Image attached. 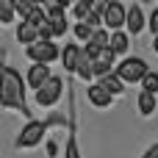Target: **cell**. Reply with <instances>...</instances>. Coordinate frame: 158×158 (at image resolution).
Listing matches in <instances>:
<instances>
[{
	"mask_svg": "<svg viewBox=\"0 0 158 158\" xmlns=\"http://www.w3.org/2000/svg\"><path fill=\"white\" fill-rule=\"evenodd\" d=\"M25 19H28V22H31V25H36V28H39V25H42V22H44V19H47V14H44V11H42V8H39V6H33V8H31V11H28V17H25Z\"/></svg>",
	"mask_w": 158,
	"mask_h": 158,
	"instance_id": "cell-18",
	"label": "cell"
},
{
	"mask_svg": "<svg viewBox=\"0 0 158 158\" xmlns=\"http://www.w3.org/2000/svg\"><path fill=\"white\" fill-rule=\"evenodd\" d=\"M142 158H158V144H156V147H150V150H147Z\"/></svg>",
	"mask_w": 158,
	"mask_h": 158,
	"instance_id": "cell-25",
	"label": "cell"
},
{
	"mask_svg": "<svg viewBox=\"0 0 158 158\" xmlns=\"http://www.w3.org/2000/svg\"><path fill=\"white\" fill-rule=\"evenodd\" d=\"M139 108H142V114H153L156 111V97L150 92H142L139 94Z\"/></svg>",
	"mask_w": 158,
	"mask_h": 158,
	"instance_id": "cell-15",
	"label": "cell"
},
{
	"mask_svg": "<svg viewBox=\"0 0 158 158\" xmlns=\"http://www.w3.org/2000/svg\"><path fill=\"white\" fill-rule=\"evenodd\" d=\"M75 72H78L83 81H86V78H92V75H94V58H89V56L81 50V61H78V69H75Z\"/></svg>",
	"mask_w": 158,
	"mask_h": 158,
	"instance_id": "cell-14",
	"label": "cell"
},
{
	"mask_svg": "<svg viewBox=\"0 0 158 158\" xmlns=\"http://www.w3.org/2000/svg\"><path fill=\"white\" fill-rule=\"evenodd\" d=\"M67 158H81V156H78V144H75V142H69V147H67Z\"/></svg>",
	"mask_w": 158,
	"mask_h": 158,
	"instance_id": "cell-24",
	"label": "cell"
},
{
	"mask_svg": "<svg viewBox=\"0 0 158 158\" xmlns=\"http://www.w3.org/2000/svg\"><path fill=\"white\" fill-rule=\"evenodd\" d=\"M31 3H36V6H42V3H39V0H31Z\"/></svg>",
	"mask_w": 158,
	"mask_h": 158,
	"instance_id": "cell-28",
	"label": "cell"
},
{
	"mask_svg": "<svg viewBox=\"0 0 158 158\" xmlns=\"http://www.w3.org/2000/svg\"><path fill=\"white\" fill-rule=\"evenodd\" d=\"M108 47L114 50V53H125L128 47H131V39L125 36V31H114V33H108Z\"/></svg>",
	"mask_w": 158,
	"mask_h": 158,
	"instance_id": "cell-12",
	"label": "cell"
},
{
	"mask_svg": "<svg viewBox=\"0 0 158 158\" xmlns=\"http://www.w3.org/2000/svg\"><path fill=\"white\" fill-rule=\"evenodd\" d=\"M36 39H39L36 25H31L28 19H22V22L17 25V42H22V44H33Z\"/></svg>",
	"mask_w": 158,
	"mask_h": 158,
	"instance_id": "cell-10",
	"label": "cell"
},
{
	"mask_svg": "<svg viewBox=\"0 0 158 158\" xmlns=\"http://www.w3.org/2000/svg\"><path fill=\"white\" fill-rule=\"evenodd\" d=\"M78 61H81V47H78V44H67V47L61 50V64H64V69L75 72V69H78Z\"/></svg>",
	"mask_w": 158,
	"mask_h": 158,
	"instance_id": "cell-7",
	"label": "cell"
},
{
	"mask_svg": "<svg viewBox=\"0 0 158 158\" xmlns=\"http://www.w3.org/2000/svg\"><path fill=\"white\" fill-rule=\"evenodd\" d=\"M44 122H31V125H25V131L19 133V139H17V147H33L42 136H44Z\"/></svg>",
	"mask_w": 158,
	"mask_h": 158,
	"instance_id": "cell-6",
	"label": "cell"
},
{
	"mask_svg": "<svg viewBox=\"0 0 158 158\" xmlns=\"http://www.w3.org/2000/svg\"><path fill=\"white\" fill-rule=\"evenodd\" d=\"M89 100L94 103V106H100V108H106L108 103H111V92L103 86V83H94L92 89H89Z\"/></svg>",
	"mask_w": 158,
	"mask_h": 158,
	"instance_id": "cell-11",
	"label": "cell"
},
{
	"mask_svg": "<svg viewBox=\"0 0 158 158\" xmlns=\"http://www.w3.org/2000/svg\"><path fill=\"white\" fill-rule=\"evenodd\" d=\"M125 25H128L131 33H139V31L144 28V14H142L139 6H131V8H128V14H125Z\"/></svg>",
	"mask_w": 158,
	"mask_h": 158,
	"instance_id": "cell-9",
	"label": "cell"
},
{
	"mask_svg": "<svg viewBox=\"0 0 158 158\" xmlns=\"http://www.w3.org/2000/svg\"><path fill=\"white\" fill-rule=\"evenodd\" d=\"M89 44H94V47H100V50H103V47H108V33H106L103 28H94V31H92Z\"/></svg>",
	"mask_w": 158,
	"mask_h": 158,
	"instance_id": "cell-16",
	"label": "cell"
},
{
	"mask_svg": "<svg viewBox=\"0 0 158 158\" xmlns=\"http://www.w3.org/2000/svg\"><path fill=\"white\" fill-rule=\"evenodd\" d=\"M47 78H50L47 64H33V67L28 69V86H31V89H39V86H42Z\"/></svg>",
	"mask_w": 158,
	"mask_h": 158,
	"instance_id": "cell-8",
	"label": "cell"
},
{
	"mask_svg": "<svg viewBox=\"0 0 158 158\" xmlns=\"http://www.w3.org/2000/svg\"><path fill=\"white\" fill-rule=\"evenodd\" d=\"M139 83H142V89L150 92V94H156V92H158V75H156V72H147Z\"/></svg>",
	"mask_w": 158,
	"mask_h": 158,
	"instance_id": "cell-17",
	"label": "cell"
},
{
	"mask_svg": "<svg viewBox=\"0 0 158 158\" xmlns=\"http://www.w3.org/2000/svg\"><path fill=\"white\" fill-rule=\"evenodd\" d=\"M100 83H103V86H106L111 94H122V92H125V81H122L117 72H108V75H103V78H100Z\"/></svg>",
	"mask_w": 158,
	"mask_h": 158,
	"instance_id": "cell-13",
	"label": "cell"
},
{
	"mask_svg": "<svg viewBox=\"0 0 158 158\" xmlns=\"http://www.w3.org/2000/svg\"><path fill=\"white\" fill-rule=\"evenodd\" d=\"M117 75L125 81V83H136L147 75V64L142 58H125L119 67H117Z\"/></svg>",
	"mask_w": 158,
	"mask_h": 158,
	"instance_id": "cell-3",
	"label": "cell"
},
{
	"mask_svg": "<svg viewBox=\"0 0 158 158\" xmlns=\"http://www.w3.org/2000/svg\"><path fill=\"white\" fill-rule=\"evenodd\" d=\"M150 31H153V33H158V8L150 14Z\"/></svg>",
	"mask_w": 158,
	"mask_h": 158,
	"instance_id": "cell-23",
	"label": "cell"
},
{
	"mask_svg": "<svg viewBox=\"0 0 158 158\" xmlns=\"http://www.w3.org/2000/svg\"><path fill=\"white\" fill-rule=\"evenodd\" d=\"M0 103L8 106V108H19L28 114L25 108V97H22V78L17 75V69L6 67L0 72Z\"/></svg>",
	"mask_w": 158,
	"mask_h": 158,
	"instance_id": "cell-1",
	"label": "cell"
},
{
	"mask_svg": "<svg viewBox=\"0 0 158 158\" xmlns=\"http://www.w3.org/2000/svg\"><path fill=\"white\" fill-rule=\"evenodd\" d=\"M72 14L78 17V22H83V19H86V14H89V6H86L83 0H75V6H72Z\"/></svg>",
	"mask_w": 158,
	"mask_h": 158,
	"instance_id": "cell-20",
	"label": "cell"
},
{
	"mask_svg": "<svg viewBox=\"0 0 158 158\" xmlns=\"http://www.w3.org/2000/svg\"><path fill=\"white\" fill-rule=\"evenodd\" d=\"M153 47H156V50H158V33H156V42H153Z\"/></svg>",
	"mask_w": 158,
	"mask_h": 158,
	"instance_id": "cell-27",
	"label": "cell"
},
{
	"mask_svg": "<svg viewBox=\"0 0 158 158\" xmlns=\"http://www.w3.org/2000/svg\"><path fill=\"white\" fill-rule=\"evenodd\" d=\"M69 3H72V0H56V6H61V8H64V6H69Z\"/></svg>",
	"mask_w": 158,
	"mask_h": 158,
	"instance_id": "cell-26",
	"label": "cell"
},
{
	"mask_svg": "<svg viewBox=\"0 0 158 158\" xmlns=\"http://www.w3.org/2000/svg\"><path fill=\"white\" fill-rule=\"evenodd\" d=\"M14 14H17V11H14V6H11L8 0H0V22H11V19H14Z\"/></svg>",
	"mask_w": 158,
	"mask_h": 158,
	"instance_id": "cell-19",
	"label": "cell"
},
{
	"mask_svg": "<svg viewBox=\"0 0 158 158\" xmlns=\"http://www.w3.org/2000/svg\"><path fill=\"white\" fill-rule=\"evenodd\" d=\"M58 97H61V78L50 75V78L36 89V103H39V106H53V103H58Z\"/></svg>",
	"mask_w": 158,
	"mask_h": 158,
	"instance_id": "cell-4",
	"label": "cell"
},
{
	"mask_svg": "<svg viewBox=\"0 0 158 158\" xmlns=\"http://www.w3.org/2000/svg\"><path fill=\"white\" fill-rule=\"evenodd\" d=\"M125 14H128V11H125V6H122L119 0H111V3H108V8L103 11V22H106L108 28H114V31H117V28H122V25H125Z\"/></svg>",
	"mask_w": 158,
	"mask_h": 158,
	"instance_id": "cell-5",
	"label": "cell"
},
{
	"mask_svg": "<svg viewBox=\"0 0 158 158\" xmlns=\"http://www.w3.org/2000/svg\"><path fill=\"white\" fill-rule=\"evenodd\" d=\"M28 58H33V64H50L58 58V47L53 44V39H36L33 44H28Z\"/></svg>",
	"mask_w": 158,
	"mask_h": 158,
	"instance_id": "cell-2",
	"label": "cell"
},
{
	"mask_svg": "<svg viewBox=\"0 0 158 158\" xmlns=\"http://www.w3.org/2000/svg\"><path fill=\"white\" fill-rule=\"evenodd\" d=\"M75 36H78L81 42H89V39H92V28H89L86 22H78V25H75Z\"/></svg>",
	"mask_w": 158,
	"mask_h": 158,
	"instance_id": "cell-21",
	"label": "cell"
},
{
	"mask_svg": "<svg viewBox=\"0 0 158 158\" xmlns=\"http://www.w3.org/2000/svg\"><path fill=\"white\" fill-rule=\"evenodd\" d=\"M108 72H111V64H108V61L94 58V75H100V78H103V75H108Z\"/></svg>",
	"mask_w": 158,
	"mask_h": 158,
	"instance_id": "cell-22",
	"label": "cell"
}]
</instances>
